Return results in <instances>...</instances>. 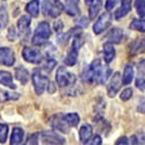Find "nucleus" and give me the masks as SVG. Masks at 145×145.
I'll return each mask as SVG.
<instances>
[{
	"label": "nucleus",
	"mask_w": 145,
	"mask_h": 145,
	"mask_svg": "<svg viewBox=\"0 0 145 145\" xmlns=\"http://www.w3.org/2000/svg\"><path fill=\"white\" fill-rule=\"evenodd\" d=\"M65 12L71 16L78 15L79 14V0H65Z\"/></svg>",
	"instance_id": "nucleus-14"
},
{
	"label": "nucleus",
	"mask_w": 145,
	"mask_h": 145,
	"mask_svg": "<svg viewBox=\"0 0 145 145\" xmlns=\"http://www.w3.org/2000/svg\"><path fill=\"white\" fill-rule=\"evenodd\" d=\"M138 73H139V76L145 74V59L139 62V64H138Z\"/></svg>",
	"instance_id": "nucleus-37"
},
{
	"label": "nucleus",
	"mask_w": 145,
	"mask_h": 145,
	"mask_svg": "<svg viewBox=\"0 0 145 145\" xmlns=\"http://www.w3.org/2000/svg\"><path fill=\"white\" fill-rule=\"evenodd\" d=\"M42 9H43V14L45 16L57 18L58 15H60L62 10L64 9V6L59 1H57V0H52V1H43Z\"/></svg>",
	"instance_id": "nucleus-5"
},
{
	"label": "nucleus",
	"mask_w": 145,
	"mask_h": 145,
	"mask_svg": "<svg viewBox=\"0 0 145 145\" xmlns=\"http://www.w3.org/2000/svg\"><path fill=\"white\" fill-rule=\"evenodd\" d=\"M42 142L44 144H64L65 139L55 131H43L41 134Z\"/></svg>",
	"instance_id": "nucleus-9"
},
{
	"label": "nucleus",
	"mask_w": 145,
	"mask_h": 145,
	"mask_svg": "<svg viewBox=\"0 0 145 145\" xmlns=\"http://www.w3.org/2000/svg\"><path fill=\"white\" fill-rule=\"evenodd\" d=\"M23 135H25V132H23L22 129L15 128L12 131V135H10V144H13V145L21 144L23 140Z\"/></svg>",
	"instance_id": "nucleus-22"
},
{
	"label": "nucleus",
	"mask_w": 145,
	"mask_h": 145,
	"mask_svg": "<svg viewBox=\"0 0 145 145\" xmlns=\"http://www.w3.org/2000/svg\"><path fill=\"white\" fill-rule=\"evenodd\" d=\"M49 123L56 131H60V132H63V134H67L69 132L70 125L65 121L63 114H57V115L51 116L49 118Z\"/></svg>",
	"instance_id": "nucleus-6"
},
{
	"label": "nucleus",
	"mask_w": 145,
	"mask_h": 145,
	"mask_svg": "<svg viewBox=\"0 0 145 145\" xmlns=\"http://www.w3.org/2000/svg\"><path fill=\"white\" fill-rule=\"evenodd\" d=\"M39 5H40L39 0H33V1H30L29 4H27L26 10L31 16H37L39 15Z\"/></svg>",
	"instance_id": "nucleus-25"
},
{
	"label": "nucleus",
	"mask_w": 145,
	"mask_h": 145,
	"mask_svg": "<svg viewBox=\"0 0 145 145\" xmlns=\"http://www.w3.org/2000/svg\"><path fill=\"white\" fill-rule=\"evenodd\" d=\"M80 22H82V26L84 27H87V25H88V19H85V18H82V19H80Z\"/></svg>",
	"instance_id": "nucleus-43"
},
{
	"label": "nucleus",
	"mask_w": 145,
	"mask_h": 145,
	"mask_svg": "<svg viewBox=\"0 0 145 145\" xmlns=\"http://www.w3.org/2000/svg\"><path fill=\"white\" fill-rule=\"evenodd\" d=\"M39 135L37 134H34V135H30L29 137H28V139H27V142H26V144L27 145H36V144H39Z\"/></svg>",
	"instance_id": "nucleus-34"
},
{
	"label": "nucleus",
	"mask_w": 145,
	"mask_h": 145,
	"mask_svg": "<svg viewBox=\"0 0 145 145\" xmlns=\"http://www.w3.org/2000/svg\"><path fill=\"white\" fill-rule=\"evenodd\" d=\"M19 99L18 93H9L7 91L0 89V102H4L6 100H16Z\"/></svg>",
	"instance_id": "nucleus-28"
},
{
	"label": "nucleus",
	"mask_w": 145,
	"mask_h": 145,
	"mask_svg": "<svg viewBox=\"0 0 145 145\" xmlns=\"http://www.w3.org/2000/svg\"><path fill=\"white\" fill-rule=\"evenodd\" d=\"M110 74V70L102 66L100 59H95L92 62L91 65H88L82 73V79L88 84L94 82H106L108 79V76Z\"/></svg>",
	"instance_id": "nucleus-1"
},
{
	"label": "nucleus",
	"mask_w": 145,
	"mask_h": 145,
	"mask_svg": "<svg viewBox=\"0 0 145 145\" xmlns=\"http://www.w3.org/2000/svg\"><path fill=\"white\" fill-rule=\"evenodd\" d=\"M94 1H95V0H85V4H86V5H88V6H91Z\"/></svg>",
	"instance_id": "nucleus-44"
},
{
	"label": "nucleus",
	"mask_w": 145,
	"mask_h": 145,
	"mask_svg": "<svg viewBox=\"0 0 145 145\" xmlns=\"http://www.w3.org/2000/svg\"><path fill=\"white\" fill-rule=\"evenodd\" d=\"M128 138L127 137H121L118 140H116V145H120V144H128Z\"/></svg>",
	"instance_id": "nucleus-42"
},
{
	"label": "nucleus",
	"mask_w": 145,
	"mask_h": 145,
	"mask_svg": "<svg viewBox=\"0 0 145 145\" xmlns=\"http://www.w3.org/2000/svg\"><path fill=\"white\" fill-rule=\"evenodd\" d=\"M76 76L71 72H67L65 70V67H59L57 71V74H56V81H57V85L62 88L65 87H70L72 85L76 84Z\"/></svg>",
	"instance_id": "nucleus-3"
},
{
	"label": "nucleus",
	"mask_w": 145,
	"mask_h": 145,
	"mask_svg": "<svg viewBox=\"0 0 145 145\" xmlns=\"http://www.w3.org/2000/svg\"><path fill=\"white\" fill-rule=\"evenodd\" d=\"M137 110L139 113H142V114H145V100H142V102L137 107Z\"/></svg>",
	"instance_id": "nucleus-41"
},
{
	"label": "nucleus",
	"mask_w": 145,
	"mask_h": 145,
	"mask_svg": "<svg viewBox=\"0 0 145 145\" xmlns=\"http://www.w3.org/2000/svg\"><path fill=\"white\" fill-rule=\"evenodd\" d=\"M131 9V1L130 0H122V4H121L120 8L115 12V19L120 20L123 16H125Z\"/></svg>",
	"instance_id": "nucleus-15"
},
{
	"label": "nucleus",
	"mask_w": 145,
	"mask_h": 145,
	"mask_svg": "<svg viewBox=\"0 0 145 145\" xmlns=\"http://www.w3.org/2000/svg\"><path fill=\"white\" fill-rule=\"evenodd\" d=\"M129 49H130V54H132V55L144 54L145 52V37L134 41L130 44Z\"/></svg>",
	"instance_id": "nucleus-13"
},
{
	"label": "nucleus",
	"mask_w": 145,
	"mask_h": 145,
	"mask_svg": "<svg viewBox=\"0 0 145 145\" xmlns=\"http://www.w3.org/2000/svg\"><path fill=\"white\" fill-rule=\"evenodd\" d=\"M92 136V127L89 124H84L79 130V138L82 144H86Z\"/></svg>",
	"instance_id": "nucleus-17"
},
{
	"label": "nucleus",
	"mask_w": 145,
	"mask_h": 145,
	"mask_svg": "<svg viewBox=\"0 0 145 145\" xmlns=\"http://www.w3.org/2000/svg\"><path fill=\"white\" fill-rule=\"evenodd\" d=\"M102 6V0H96L94 4L91 5V8H89V19H95V16L99 14L100 12V8Z\"/></svg>",
	"instance_id": "nucleus-26"
},
{
	"label": "nucleus",
	"mask_w": 145,
	"mask_h": 145,
	"mask_svg": "<svg viewBox=\"0 0 145 145\" xmlns=\"http://www.w3.org/2000/svg\"><path fill=\"white\" fill-rule=\"evenodd\" d=\"M15 78L22 84V85H26L29 80V72L22 66L16 67L15 69Z\"/></svg>",
	"instance_id": "nucleus-18"
},
{
	"label": "nucleus",
	"mask_w": 145,
	"mask_h": 145,
	"mask_svg": "<svg viewBox=\"0 0 145 145\" xmlns=\"http://www.w3.org/2000/svg\"><path fill=\"white\" fill-rule=\"evenodd\" d=\"M103 58L106 63L113 62V59L115 58V49L112 42H107L103 44Z\"/></svg>",
	"instance_id": "nucleus-16"
},
{
	"label": "nucleus",
	"mask_w": 145,
	"mask_h": 145,
	"mask_svg": "<svg viewBox=\"0 0 145 145\" xmlns=\"http://www.w3.org/2000/svg\"><path fill=\"white\" fill-rule=\"evenodd\" d=\"M62 29H63V22L60 21V20L56 21V22H55V30L58 33V31H60Z\"/></svg>",
	"instance_id": "nucleus-40"
},
{
	"label": "nucleus",
	"mask_w": 145,
	"mask_h": 145,
	"mask_svg": "<svg viewBox=\"0 0 145 145\" xmlns=\"http://www.w3.org/2000/svg\"><path fill=\"white\" fill-rule=\"evenodd\" d=\"M110 23H112V14L109 13V12H106V13L101 14V16L96 20L95 25L93 27L94 34L99 35V34L103 33L108 27H109Z\"/></svg>",
	"instance_id": "nucleus-7"
},
{
	"label": "nucleus",
	"mask_w": 145,
	"mask_h": 145,
	"mask_svg": "<svg viewBox=\"0 0 145 145\" xmlns=\"http://www.w3.org/2000/svg\"><path fill=\"white\" fill-rule=\"evenodd\" d=\"M18 27H19L21 34L26 35L29 30V27H30V18L27 15H22L18 21Z\"/></svg>",
	"instance_id": "nucleus-20"
},
{
	"label": "nucleus",
	"mask_w": 145,
	"mask_h": 145,
	"mask_svg": "<svg viewBox=\"0 0 145 145\" xmlns=\"http://www.w3.org/2000/svg\"><path fill=\"white\" fill-rule=\"evenodd\" d=\"M0 63L6 66L13 65L15 63V56L13 50L9 48H0Z\"/></svg>",
	"instance_id": "nucleus-11"
},
{
	"label": "nucleus",
	"mask_w": 145,
	"mask_h": 145,
	"mask_svg": "<svg viewBox=\"0 0 145 145\" xmlns=\"http://www.w3.org/2000/svg\"><path fill=\"white\" fill-rule=\"evenodd\" d=\"M136 85H137V87H138L139 89L145 91V80H144L143 78L137 79V81H136Z\"/></svg>",
	"instance_id": "nucleus-39"
},
{
	"label": "nucleus",
	"mask_w": 145,
	"mask_h": 145,
	"mask_svg": "<svg viewBox=\"0 0 145 145\" xmlns=\"http://www.w3.org/2000/svg\"><path fill=\"white\" fill-rule=\"evenodd\" d=\"M136 10L139 16H145V0H136Z\"/></svg>",
	"instance_id": "nucleus-30"
},
{
	"label": "nucleus",
	"mask_w": 145,
	"mask_h": 145,
	"mask_svg": "<svg viewBox=\"0 0 145 145\" xmlns=\"http://www.w3.org/2000/svg\"><path fill=\"white\" fill-rule=\"evenodd\" d=\"M31 79H33V84H34V88H35V92L37 95H41L45 87L49 85V78H48L45 74H43L40 70H35L33 72V76H31Z\"/></svg>",
	"instance_id": "nucleus-4"
},
{
	"label": "nucleus",
	"mask_w": 145,
	"mask_h": 145,
	"mask_svg": "<svg viewBox=\"0 0 145 145\" xmlns=\"http://www.w3.org/2000/svg\"><path fill=\"white\" fill-rule=\"evenodd\" d=\"M0 84L9 87V88H15L16 86L13 84V78H12V74L7 71H0Z\"/></svg>",
	"instance_id": "nucleus-19"
},
{
	"label": "nucleus",
	"mask_w": 145,
	"mask_h": 145,
	"mask_svg": "<svg viewBox=\"0 0 145 145\" xmlns=\"http://www.w3.org/2000/svg\"><path fill=\"white\" fill-rule=\"evenodd\" d=\"M131 96H132V89L131 88H125L122 93H121V100L128 101Z\"/></svg>",
	"instance_id": "nucleus-33"
},
{
	"label": "nucleus",
	"mask_w": 145,
	"mask_h": 145,
	"mask_svg": "<svg viewBox=\"0 0 145 145\" xmlns=\"http://www.w3.org/2000/svg\"><path fill=\"white\" fill-rule=\"evenodd\" d=\"M55 66H56V62H55L54 59H46L45 62L43 63V69L46 72H51Z\"/></svg>",
	"instance_id": "nucleus-32"
},
{
	"label": "nucleus",
	"mask_w": 145,
	"mask_h": 145,
	"mask_svg": "<svg viewBox=\"0 0 145 145\" xmlns=\"http://www.w3.org/2000/svg\"><path fill=\"white\" fill-rule=\"evenodd\" d=\"M7 37H8V40L9 41H14L15 40V37H16V33H15V30H14V28L12 27L9 30H8V35H7Z\"/></svg>",
	"instance_id": "nucleus-38"
},
{
	"label": "nucleus",
	"mask_w": 145,
	"mask_h": 145,
	"mask_svg": "<svg viewBox=\"0 0 145 145\" xmlns=\"http://www.w3.org/2000/svg\"><path fill=\"white\" fill-rule=\"evenodd\" d=\"M7 135H8V127H7V124L0 123V143L4 144L6 142Z\"/></svg>",
	"instance_id": "nucleus-31"
},
{
	"label": "nucleus",
	"mask_w": 145,
	"mask_h": 145,
	"mask_svg": "<svg viewBox=\"0 0 145 145\" xmlns=\"http://www.w3.org/2000/svg\"><path fill=\"white\" fill-rule=\"evenodd\" d=\"M130 28L138 31H145V20L144 19H134L130 23Z\"/></svg>",
	"instance_id": "nucleus-27"
},
{
	"label": "nucleus",
	"mask_w": 145,
	"mask_h": 145,
	"mask_svg": "<svg viewBox=\"0 0 145 145\" xmlns=\"http://www.w3.org/2000/svg\"><path fill=\"white\" fill-rule=\"evenodd\" d=\"M116 3H117V0H107L106 1V9L112 10L116 6Z\"/></svg>",
	"instance_id": "nucleus-36"
},
{
	"label": "nucleus",
	"mask_w": 145,
	"mask_h": 145,
	"mask_svg": "<svg viewBox=\"0 0 145 145\" xmlns=\"http://www.w3.org/2000/svg\"><path fill=\"white\" fill-rule=\"evenodd\" d=\"M64 118L70 127H77L80 122V116L77 113H70L64 115Z\"/></svg>",
	"instance_id": "nucleus-24"
},
{
	"label": "nucleus",
	"mask_w": 145,
	"mask_h": 145,
	"mask_svg": "<svg viewBox=\"0 0 145 145\" xmlns=\"http://www.w3.org/2000/svg\"><path fill=\"white\" fill-rule=\"evenodd\" d=\"M132 79H134V67H132V65L128 64L125 65L124 71H123V77H122L123 85H129L132 81Z\"/></svg>",
	"instance_id": "nucleus-21"
},
{
	"label": "nucleus",
	"mask_w": 145,
	"mask_h": 145,
	"mask_svg": "<svg viewBox=\"0 0 145 145\" xmlns=\"http://www.w3.org/2000/svg\"><path fill=\"white\" fill-rule=\"evenodd\" d=\"M23 59L31 64H40L42 62V55L36 48H25L22 51Z\"/></svg>",
	"instance_id": "nucleus-8"
},
{
	"label": "nucleus",
	"mask_w": 145,
	"mask_h": 145,
	"mask_svg": "<svg viewBox=\"0 0 145 145\" xmlns=\"http://www.w3.org/2000/svg\"><path fill=\"white\" fill-rule=\"evenodd\" d=\"M50 35H51V29H50L49 23L43 21L37 26V28H36L31 42L35 45H42L44 42L48 41V39L50 37Z\"/></svg>",
	"instance_id": "nucleus-2"
},
{
	"label": "nucleus",
	"mask_w": 145,
	"mask_h": 145,
	"mask_svg": "<svg viewBox=\"0 0 145 145\" xmlns=\"http://www.w3.org/2000/svg\"><path fill=\"white\" fill-rule=\"evenodd\" d=\"M86 144H89V145H101L102 144V139L99 135H95L94 137H92L91 140H88Z\"/></svg>",
	"instance_id": "nucleus-35"
},
{
	"label": "nucleus",
	"mask_w": 145,
	"mask_h": 145,
	"mask_svg": "<svg viewBox=\"0 0 145 145\" xmlns=\"http://www.w3.org/2000/svg\"><path fill=\"white\" fill-rule=\"evenodd\" d=\"M106 39L108 40V42H112L113 44L114 43L118 44L124 40V33H123L122 29H120V28H113L109 33L107 34Z\"/></svg>",
	"instance_id": "nucleus-12"
},
{
	"label": "nucleus",
	"mask_w": 145,
	"mask_h": 145,
	"mask_svg": "<svg viewBox=\"0 0 145 145\" xmlns=\"http://www.w3.org/2000/svg\"><path fill=\"white\" fill-rule=\"evenodd\" d=\"M122 78H121V74L118 72H115L113 74L112 79H110V82L108 85V88H107V92H108V95L113 98V96L116 95V93L118 92V89L121 88V85H122Z\"/></svg>",
	"instance_id": "nucleus-10"
},
{
	"label": "nucleus",
	"mask_w": 145,
	"mask_h": 145,
	"mask_svg": "<svg viewBox=\"0 0 145 145\" xmlns=\"http://www.w3.org/2000/svg\"><path fill=\"white\" fill-rule=\"evenodd\" d=\"M8 22V14L5 7H0V29L6 27Z\"/></svg>",
	"instance_id": "nucleus-29"
},
{
	"label": "nucleus",
	"mask_w": 145,
	"mask_h": 145,
	"mask_svg": "<svg viewBox=\"0 0 145 145\" xmlns=\"http://www.w3.org/2000/svg\"><path fill=\"white\" fill-rule=\"evenodd\" d=\"M77 58H78V50L74 49V48H72V49L69 51V54H67V56L64 60V63L67 66H73L77 63Z\"/></svg>",
	"instance_id": "nucleus-23"
}]
</instances>
